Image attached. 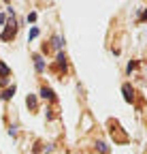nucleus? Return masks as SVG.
<instances>
[{
  "instance_id": "obj_1",
  "label": "nucleus",
  "mask_w": 147,
  "mask_h": 154,
  "mask_svg": "<svg viewBox=\"0 0 147 154\" xmlns=\"http://www.w3.org/2000/svg\"><path fill=\"white\" fill-rule=\"evenodd\" d=\"M15 34H17V22H15V17H11L7 22V26H4V30H2V34H0V38H2V41H11Z\"/></svg>"
},
{
  "instance_id": "obj_7",
  "label": "nucleus",
  "mask_w": 147,
  "mask_h": 154,
  "mask_svg": "<svg viewBox=\"0 0 147 154\" xmlns=\"http://www.w3.org/2000/svg\"><path fill=\"white\" fill-rule=\"evenodd\" d=\"M26 105H28L32 111H36V96H34V94H28V99H26Z\"/></svg>"
},
{
  "instance_id": "obj_6",
  "label": "nucleus",
  "mask_w": 147,
  "mask_h": 154,
  "mask_svg": "<svg viewBox=\"0 0 147 154\" xmlns=\"http://www.w3.org/2000/svg\"><path fill=\"white\" fill-rule=\"evenodd\" d=\"M51 43H53V47H56L58 51H62V36H60V34H53Z\"/></svg>"
},
{
  "instance_id": "obj_15",
  "label": "nucleus",
  "mask_w": 147,
  "mask_h": 154,
  "mask_svg": "<svg viewBox=\"0 0 147 154\" xmlns=\"http://www.w3.org/2000/svg\"><path fill=\"white\" fill-rule=\"evenodd\" d=\"M0 24H7V19H4V15L0 13Z\"/></svg>"
},
{
  "instance_id": "obj_11",
  "label": "nucleus",
  "mask_w": 147,
  "mask_h": 154,
  "mask_svg": "<svg viewBox=\"0 0 147 154\" xmlns=\"http://www.w3.org/2000/svg\"><path fill=\"white\" fill-rule=\"evenodd\" d=\"M36 36H39V28H36V26H32V28H30V34H28V38L32 41V38H36Z\"/></svg>"
},
{
  "instance_id": "obj_17",
  "label": "nucleus",
  "mask_w": 147,
  "mask_h": 154,
  "mask_svg": "<svg viewBox=\"0 0 147 154\" xmlns=\"http://www.w3.org/2000/svg\"><path fill=\"white\" fill-rule=\"evenodd\" d=\"M7 2H9V0H7Z\"/></svg>"
},
{
  "instance_id": "obj_16",
  "label": "nucleus",
  "mask_w": 147,
  "mask_h": 154,
  "mask_svg": "<svg viewBox=\"0 0 147 154\" xmlns=\"http://www.w3.org/2000/svg\"><path fill=\"white\" fill-rule=\"evenodd\" d=\"M141 19H147V11H145V13H143V15H141Z\"/></svg>"
},
{
  "instance_id": "obj_9",
  "label": "nucleus",
  "mask_w": 147,
  "mask_h": 154,
  "mask_svg": "<svg viewBox=\"0 0 147 154\" xmlns=\"http://www.w3.org/2000/svg\"><path fill=\"white\" fill-rule=\"evenodd\" d=\"M56 60H58V66H62V69L66 71V56H64L62 51H58V58H56Z\"/></svg>"
},
{
  "instance_id": "obj_4",
  "label": "nucleus",
  "mask_w": 147,
  "mask_h": 154,
  "mask_svg": "<svg viewBox=\"0 0 147 154\" xmlns=\"http://www.w3.org/2000/svg\"><path fill=\"white\" fill-rule=\"evenodd\" d=\"M32 60H34V66H36V71H39V73L45 71V60H43V56H41V54H34V56H32Z\"/></svg>"
},
{
  "instance_id": "obj_14",
  "label": "nucleus",
  "mask_w": 147,
  "mask_h": 154,
  "mask_svg": "<svg viewBox=\"0 0 147 154\" xmlns=\"http://www.w3.org/2000/svg\"><path fill=\"white\" fill-rule=\"evenodd\" d=\"M9 135H11V137H15V135H17V128H15V126H11V128H9Z\"/></svg>"
},
{
  "instance_id": "obj_13",
  "label": "nucleus",
  "mask_w": 147,
  "mask_h": 154,
  "mask_svg": "<svg viewBox=\"0 0 147 154\" xmlns=\"http://www.w3.org/2000/svg\"><path fill=\"white\" fill-rule=\"evenodd\" d=\"M134 69H137V62H128V69H126V71H128V73H132V71H134Z\"/></svg>"
},
{
  "instance_id": "obj_5",
  "label": "nucleus",
  "mask_w": 147,
  "mask_h": 154,
  "mask_svg": "<svg viewBox=\"0 0 147 154\" xmlns=\"http://www.w3.org/2000/svg\"><path fill=\"white\" fill-rule=\"evenodd\" d=\"M41 96H43V99H47V101H56V94H53V90L47 88V86L41 88Z\"/></svg>"
},
{
  "instance_id": "obj_12",
  "label": "nucleus",
  "mask_w": 147,
  "mask_h": 154,
  "mask_svg": "<svg viewBox=\"0 0 147 154\" xmlns=\"http://www.w3.org/2000/svg\"><path fill=\"white\" fill-rule=\"evenodd\" d=\"M36 22V13H28V24H34Z\"/></svg>"
},
{
  "instance_id": "obj_8",
  "label": "nucleus",
  "mask_w": 147,
  "mask_h": 154,
  "mask_svg": "<svg viewBox=\"0 0 147 154\" xmlns=\"http://www.w3.org/2000/svg\"><path fill=\"white\" fill-rule=\"evenodd\" d=\"M0 77H11V69L0 60Z\"/></svg>"
},
{
  "instance_id": "obj_10",
  "label": "nucleus",
  "mask_w": 147,
  "mask_h": 154,
  "mask_svg": "<svg viewBox=\"0 0 147 154\" xmlns=\"http://www.w3.org/2000/svg\"><path fill=\"white\" fill-rule=\"evenodd\" d=\"M96 148L100 150V154H109V146H107L104 141H98V143H96Z\"/></svg>"
},
{
  "instance_id": "obj_3",
  "label": "nucleus",
  "mask_w": 147,
  "mask_h": 154,
  "mask_svg": "<svg viewBox=\"0 0 147 154\" xmlns=\"http://www.w3.org/2000/svg\"><path fill=\"white\" fill-rule=\"evenodd\" d=\"M15 92H17V88H15V84H13V86H9L2 94H0V101H11L13 96H15Z\"/></svg>"
},
{
  "instance_id": "obj_2",
  "label": "nucleus",
  "mask_w": 147,
  "mask_h": 154,
  "mask_svg": "<svg viewBox=\"0 0 147 154\" xmlns=\"http://www.w3.org/2000/svg\"><path fill=\"white\" fill-rule=\"evenodd\" d=\"M122 92H124V101H126V103H132V101H134V90H132L130 84H124V86H122Z\"/></svg>"
}]
</instances>
